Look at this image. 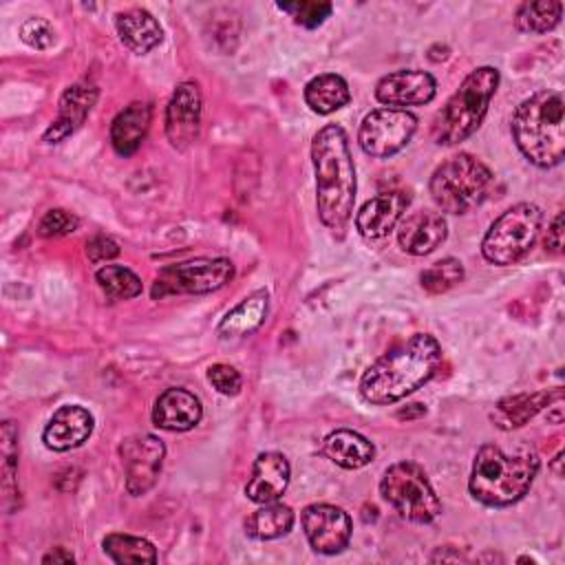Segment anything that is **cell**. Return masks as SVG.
I'll list each match as a JSON object with an SVG mask.
<instances>
[{"label":"cell","mask_w":565,"mask_h":565,"mask_svg":"<svg viewBox=\"0 0 565 565\" xmlns=\"http://www.w3.org/2000/svg\"><path fill=\"white\" fill-rule=\"evenodd\" d=\"M437 93V82L428 71L419 68H399L384 75L375 84V99L386 108H402L406 106H424L433 102Z\"/></svg>","instance_id":"cell-14"},{"label":"cell","mask_w":565,"mask_h":565,"mask_svg":"<svg viewBox=\"0 0 565 565\" xmlns=\"http://www.w3.org/2000/svg\"><path fill=\"white\" fill-rule=\"evenodd\" d=\"M115 29L121 44L137 55H146L163 40V29L159 20L141 7L119 11L115 15Z\"/></svg>","instance_id":"cell-21"},{"label":"cell","mask_w":565,"mask_h":565,"mask_svg":"<svg viewBox=\"0 0 565 565\" xmlns=\"http://www.w3.org/2000/svg\"><path fill=\"white\" fill-rule=\"evenodd\" d=\"M102 550L104 554L113 561V563H157V550L150 541L141 539V536H132V534H121V532H113L106 534L102 541Z\"/></svg>","instance_id":"cell-28"},{"label":"cell","mask_w":565,"mask_h":565,"mask_svg":"<svg viewBox=\"0 0 565 565\" xmlns=\"http://www.w3.org/2000/svg\"><path fill=\"white\" fill-rule=\"evenodd\" d=\"M73 561H75V556L68 550H64V547H55L53 552H49L42 558V563H73Z\"/></svg>","instance_id":"cell-39"},{"label":"cell","mask_w":565,"mask_h":565,"mask_svg":"<svg viewBox=\"0 0 565 565\" xmlns=\"http://www.w3.org/2000/svg\"><path fill=\"white\" fill-rule=\"evenodd\" d=\"M351 99L349 84L338 73H320L305 86V102L318 115H331L344 108Z\"/></svg>","instance_id":"cell-26"},{"label":"cell","mask_w":565,"mask_h":565,"mask_svg":"<svg viewBox=\"0 0 565 565\" xmlns=\"http://www.w3.org/2000/svg\"><path fill=\"white\" fill-rule=\"evenodd\" d=\"M201 88L196 82H181L166 106V137L172 148L185 150L201 130Z\"/></svg>","instance_id":"cell-13"},{"label":"cell","mask_w":565,"mask_h":565,"mask_svg":"<svg viewBox=\"0 0 565 565\" xmlns=\"http://www.w3.org/2000/svg\"><path fill=\"white\" fill-rule=\"evenodd\" d=\"M20 38L26 46L38 49V51H46L55 42V29L44 18H26L20 24Z\"/></svg>","instance_id":"cell-34"},{"label":"cell","mask_w":565,"mask_h":565,"mask_svg":"<svg viewBox=\"0 0 565 565\" xmlns=\"http://www.w3.org/2000/svg\"><path fill=\"white\" fill-rule=\"evenodd\" d=\"M93 426L95 419L84 406L66 404L51 415L49 424L42 430V441L49 450L66 452L71 448L82 446L90 437Z\"/></svg>","instance_id":"cell-17"},{"label":"cell","mask_w":565,"mask_h":565,"mask_svg":"<svg viewBox=\"0 0 565 565\" xmlns=\"http://www.w3.org/2000/svg\"><path fill=\"white\" fill-rule=\"evenodd\" d=\"M322 455L340 468L358 470L373 461L375 446L364 435H360L355 430L338 428L324 437Z\"/></svg>","instance_id":"cell-24"},{"label":"cell","mask_w":565,"mask_h":565,"mask_svg":"<svg viewBox=\"0 0 565 565\" xmlns=\"http://www.w3.org/2000/svg\"><path fill=\"white\" fill-rule=\"evenodd\" d=\"M150 106L146 102H132L119 110L110 124V143L117 154L130 157L143 143L150 128Z\"/></svg>","instance_id":"cell-23"},{"label":"cell","mask_w":565,"mask_h":565,"mask_svg":"<svg viewBox=\"0 0 565 565\" xmlns=\"http://www.w3.org/2000/svg\"><path fill=\"white\" fill-rule=\"evenodd\" d=\"M289 461L282 452L267 450L254 459L252 477L245 486V494L254 503H271L282 497L289 486Z\"/></svg>","instance_id":"cell-20"},{"label":"cell","mask_w":565,"mask_h":565,"mask_svg":"<svg viewBox=\"0 0 565 565\" xmlns=\"http://www.w3.org/2000/svg\"><path fill=\"white\" fill-rule=\"evenodd\" d=\"M411 203V196L402 190L380 192L377 196L369 199L355 214V230L366 241H380L388 236L395 225L402 221V214L406 212Z\"/></svg>","instance_id":"cell-15"},{"label":"cell","mask_w":565,"mask_h":565,"mask_svg":"<svg viewBox=\"0 0 565 565\" xmlns=\"http://www.w3.org/2000/svg\"><path fill=\"white\" fill-rule=\"evenodd\" d=\"M97 95H99L97 86H93L88 82H75L73 86H68L60 97L57 117L44 130L42 141L44 143H60L68 135H73L86 121L88 113L93 110V106L97 102Z\"/></svg>","instance_id":"cell-16"},{"label":"cell","mask_w":565,"mask_h":565,"mask_svg":"<svg viewBox=\"0 0 565 565\" xmlns=\"http://www.w3.org/2000/svg\"><path fill=\"white\" fill-rule=\"evenodd\" d=\"M461 280H463V265L452 256L433 263L419 274V282L428 294H444L455 285H459Z\"/></svg>","instance_id":"cell-31"},{"label":"cell","mask_w":565,"mask_h":565,"mask_svg":"<svg viewBox=\"0 0 565 565\" xmlns=\"http://www.w3.org/2000/svg\"><path fill=\"white\" fill-rule=\"evenodd\" d=\"M441 347L428 333H413L408 340L377 358L360 380L364 402L386 406L422 388L439 369Z\"/></svg>","instance_id":"cell-2"},{"label":"cell","mask_w":565,"mask_h":565,"mask_svg":"<svg viewBox=\"0 0 565 565\" xmlns=\"http://www.w3.org/2000/svg\"><path fill=\"white\" fill-rule=\"evenodd\" d=\"M203 417L201 399L188 388H166L152 406V424L161 430L185 433Z\"/></svg>","instance_id":"cell-19"},{"label":"cell","mask_w":565,"mask_h":565,"mask_svg":"<svg viewBox=\"0 0 565 565\" xmlns=\"http://www.w3.org/2000/svg\"><path fill=\"white\" fill-rule=\"evenodd\" d=\"M563 15V2L558 0H536L523 2L516 9L514 24L521 33H547L558 26Z\"/></svg>","instance_id":"cell-29"},{"label":"cell","mask_w":565,"mask_h":565,"mask_svg":"<svg viewBox=\"0 0 565 565\" xmlns=\"http://www.w3.org/2000/svg\"><path fill=\"white\" fill-rule=\"evenodd\" d=\"M510 130L530 163L539 168L558 166L565 157L563 95L552 88L532 93L516 106Z\"/></svg>","instance_id":"cell-3"},{"label":"cell","mask_w":565,"mask_h":565,"mask_svg":"<svg viewBox=\"0 0 565 565\" xmlns=\"http://www.w3.org/2000/svg\"><path fill=\"white\" fill-rule=\"evenodd\" d=\"M311 163L316 174V207L322 225L338 238L347 234L355 205V166L349 137L342 126H322L311 141Z\"/></svg>","instance_id":"cell-1"},{"label":"cell","mask_w":565,"mask_h":565,"mask_svg":"<svg viewBox=\"0 0 565 565\" xmlns=\"http://www.w3.org/2000/svg\"><path fill=\"white\" fill-rule=\"evenodd\" d=\"M280 11L289 13L296 24L305 29L320 26L333 11L331 2H318V0H296V2H278Z\"/></svg>","instance_id":"cell-32"},{"label":"cell","mask_w":565,"mask_h":565,"mask_svg":"<svg viewBox=\"0 0 565 565\" xmlns=\"http://www.w3.org/2000/svg\"><path fill=\"white\" fill-rule=\"evenodd\" d=\"M417 130V117L402 108L371 110L358 130L360 148L375 159H388L408 146Z\"/></svg>","instance_id":"cell-10"},{"label":"cell","mask_w":565,"mask_h":565,"mask_svg":"<svg viewBox=\"0 0 565 565\" xmlns=\"http://www.w3.org/2000/svg\"><path fill=\"white\" fill-rule=\"evenodd\" d=\"M492 185V170L479 157L459 152L435 168L428 181V192L441 212L466 214L490 196Z\"/></svg>","instance_id":"cell-6"},{"label":"cell","mask_w":565,"mask_h":565,"mask_svg":"<svg viewBox=\"0 0 565 565\" xmlns=\"http://www.w3.org/2000/svg\"><path fill=\"white\" fill-rule=\"evenodd\" d=\"M294 521L296 516L289 505L278 501L260 503V508L245 519V534L256 541H271L285 536L294 527Z\"/></svg>","instance_id":"cell-27"},{"label":"cell","mask_w":565,"mask_h":565,"mask_svg":"<svg viewBox=\"0 0 565 565\" xmlns=\"http://www.w3.org/2000/svg\"><path fill=\"white\" fill-rule=\"evenodd\" d=\"M119 457L126 472V490L132 497L146 494L159 479L166 446L150 433H137L119 444Z\"/></svg>","instance_id":"cell-11"},{"label":"cell","mask_w":565,"mask_h":565,"mask_svg":"<svg viewBox=\"0 0 565 565\" xmlns=\"http://www.w3.org/2000/svg\"><path fill=\"white\" fill-rule=\"evenodd\" d=\"M2 488L4 494H13V483H15V466H18V428L11 419L2 422Z\"/></svg>","instance_id":"cell-33"},{"label":"cell","mask_w":565,"mask_h":565,"mask_svg":"<svg viewBox=\"0 0 565 565\" xmlns=\"http://www.w3.org/2000/svg\"><path fill=\"white\" fill-rule=\"evenodd\" d=\"M561 461H563V452H558V455L554 457V463H552V468H554V472H556V475H561V468H558V466H561Z\"/></svg>","instance_id":"cell-40"},{"label":"cell","mask_w":565,"mask_h":565,"mask_svg":"<svg viewBox=\"0 0 565 565\" xmlns=\"http://www.w3.org/2000/svg\"><path fill=\"white\" fill-rule=\"evenodd\" d=\"M448 236V223L441 212L417 210L408 214L397 230L399 247L411 256H426L435 252Z\"/></svg>","instance_id":"cell-18"},{"label":"cell","mask_w":565,"mask_h":565,"mask_svg":"<svg viewBox=\"0 0 565 565\" xmlns=\"http://www.w3.org/2000/svg\"><path fill=\"white\" fill-rule=\"evenodd\" d=\"M234 278L230 258H194L159 269L150 296L154 300L179 294H212Z\"/></svg>","instance_id":"cell-9"},{"label":"cell","mask_w":565,"mask_h":565,"mask_svg":"<svg viewBox=\"0 0 565 565\" xmlns=\"http://www.w3.org/2000/svg\"><path fill=\"white\" fill-rule=\"evenodd\" d=\"M499 86V71L494 66H479L463 77L459 88L435 115L433 139L439 146H455L466 141L483 121L488 106Z\"/></svg>","instance_id":"cell-5"},{"label":"cell","mask_w":565,"mask_h":565,"mask_svg":"<svg viewBox=\"0 0 565 565\" xmlns=\"http://www.w3.org/2000/svg\"><path fill=\"white\" fill-rule=\"evenodd\" d=\"M545 249L554 252V254H561L563 252V212H558L547 230V236H545Z\"/></svg>","instance_id":"cell-38"},{"label":"cell","mask_w":565,"mask_h":565,"mask_svg":"<svg viewBox=\"0 0 565 565\" xmlns=\"http://www.w3.org/2000/svg\"><path fill=\"white\" fill-rule=\"evenodd\" d=\"M382 499L411 523H430L441 512V501L433 490L424 468L415 461L388 466L380 481Z\"/></svg>","instance_id":"cell-8"},{"label":"cell","mask_w":565,"mask_h":565,"mask_svg":"<svg viewBox=\"0 0 565 565\" xmlns=\"http://www.w3.org/2000/svg\"><path fill=\"white\" fill-rule=\"evenodd\" d=\"M539 472L534 452L508 455L497 444H483L472 461L468 490L490 508H505L521 501Z\"/></svg>","instance_id":"cell-4"},{"label":"cell","mask_w":565,"mask_h":565,"mask_svg":"<svg viewBox=\"0 0 565 565\" xmlns=\"http://www.w3.org/2000/svg\"><path fill=\"white\" fill-rule=\"evenodd\" d=\"M95 280L110 302L130 300L141 294V278L124 265H104L95 271Z\"/></svg>","instance_id":"cell-30"},{"label":"cell","mask_w":565,"mask_h":565,"mask_svg":"<svg viewBox=\"0 0 565 565\" xmlns=\"http://www.w3.org/2000/svg\"><path fill=\"white\" fill-rule=\"evenodd\" d=\"M119 254V245L108 238V236H93L88 243H86V256L88 260L93 263H102V260H110Z\"/></svg>","instance_id":"cell-37"},{"label":"cell","mask_w":565,"mask_h":565,"mask_svg":"<svg viewBox=\"0 0 565 565\" xmlns=\"http://www.w3.org/2000/svg\"><path fill=\"white\" fill-rule=\"evenodd\" d=\"M267 311H269V294L265 289H256L221 318L216 327V335L221 340L247 338L265 322Z\"/></svg>","instance_id":"cell-22"},{"label":"cell","mask_w":565,"mask_h":565,"mask_svg":"<svg viewBox=\"0 0 565 565\" xmlns=\"http://www.w3.org/2000/svg\"><path fill=\"white\" fill-rule=\"evenodd\" d=\"M543 212L534 203H516L508 207L488 227L481 241V254L488 263L508 267L519 263L536 243L541 234Z\"/></svg>","instance_id":"cell-7"},{"label":"cell","mask_w":565,"mask_h":565,"mask_svg":"<svg viewBox=\"0 0 565 565\" xmlns=\"http://www.w3.org/2000/svg\"><path fill=\"white\" fill-rule=\"evenodd\" d=\"M302 530L313 552L340 554L351 541L349 514L331 503H311L302 510Z\"/></svg>","instance_id":"cell-12"},{"label":"cell","mask_w":565,"mask_h":565,"mask_svg":"<svg viewBox=\"0 0 565 565\" xmlns=\"http://www.w3.org/2000/svg\"><path fill=\"white\" fill-rule=\"evenodd\" d=\"M207 382L221 393V395H238L241 393V386H243V377L241 373L230 366V364H212L207 369Z\"/></svg>","instance_id":"cell-36"},{"label":"cell","mask_w":565,"mask_h":565,"mask_svg":"<svg viewBox=\"0 0 565 565\" xmlns=\"http://www.w3.org/2000/svg\"><path fill=\"white\" fill-rule=\"evenodd\" d=\"M552 402H561V391H539V393H521L501 399L492 411V422L503 428H519L527 419H532L539 411L550 406Z\"/></svg>","instance_id":"cell-25"},{"label":"cell","mask_w":565,"mask_h":565,"mask_svg":"<svg viewBox=\"0 0 565 565\" xmlns=\"http://www.w3.org/2000/svg\"><path fill=\"white\" fill-rule=\"evenodd\" d=\"M77 225H79V221L75 214H71L68 210H62V207H53L40 218L38 234L44 238L66 236V234H73L77 230Z\"/></svg>","instance_id":"cell-35"}]
</instances>
